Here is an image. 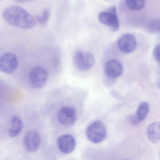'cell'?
Here are the masks:
<instances>
[{"label":"cell","instance_id":"e0dca14e","mask_svg":"<svg viewBox=\"0 0 160 160\" xmlns=\"http://www.w3.org/2000/svg\"><path fill=\"white\" fill-rule=\"evenodd\" d=\"M49 17L50 10L48 8H46L40 16L37 17V21L40 25H45L48 22Z\"/></svg>","mask_w":160,"mask_h":160},{"label":"cell","instance_id":"7a4b0ae2","mask_svg":"<svg viewBox=\"0 0 160 160\" xmlns=\"http://www.w3.org/2000/svg\"><path fill=\"white\" fill-rule=\"evenodd\" d=\"M86 135L91 142L99 143L105 140L107 136V130L101 121L97 120L88 125L87 128Z\"/></svg>","mask_w":160,"mask_h":160},{"label":"cell","instance_id":"6da1fadb","mask_svg":"<svg viewBox=\"0 0 160 160\" xmlns=\"http://www.w3.org/2000/svg\"><path fill=\"white\" fill-rule=\"evenodd\" d=\"M4 19L10 25L23 29H31L35 26L33 17L24 8L16 6L6 8L2 14Z\"/></svg>","mask_w":160,"mask_h":160},{"label":"cell","instance_id":"7402d4cb","mask_svg":"<svg viewBox=\"0 0 160 160\" xmlns=\"http://www.w3.org/2000/svg\"></svg>","mask_w":160,"mask_h":160},{"label":"cell","instance_id":"4fadbf2b","mask_svg":"<svg viewBox=\"0 0 160 160\" xmlns=\"http://www.w3.org/2000/svg\"><path fill=\"white\" fill-rule=\"evenodd\" d=\"M148 137L154 143H157L160 140V122H155L149 125L147 130Z\"/></svg>","mask_w":160,"mask_h":160},{"label":"cell","instance_id":"2e32d148","mask_svg":"<svg viewBox=\"0 0 160 160\" xmlns=\"http://www.w3.org/2000/svg\"><path fill=\"white\" fill-rule=\"evenodd\" d=\"M147 29L150 32L160 33V19L154 18L150 20L148 23Z\"/></svg>","mask_w":160,"mask_h":160},{"label":"cell","instance_id":"7c38bea8","mask_svg":"<svg viewBox=\"0 0 160 160\" xmlns=\"http://www.w3.org/2000/svg\"><path fill=\"white\" fill-rule=\"evenodd\" d=\"M23 128V123L18 117L14 116L11 118L8 129V133L10 137L18 136Z\"/></svg>","mask_w":160,"mask_h":160},{"label":"cell","instance_id":"8992f818","mask_svg":"<svg viewBox=\"0 0 160 160\" xmlns=\"http://www.w3.org/2000/svg\"><path fill=\"white\" fill-rule=\"evenodd\" d=\"M18 65L17 56L7 52L0 57V70L6 74H11L17 69Z\"/></svg>","mask_w":160,"mask_h":160},{"label":"cell","instance_id":"30bf717a","mask_svg":"<svg viewBox=\"0 0 160 160\" xmlns=\"http://www.w3.org/2000/svg\"><path fill=\"white\" fill-rule=\"evenodd\" d=\"M41 142V137L36 131L31 130L27 132L24 138V146L28 152H33L38 149Z\"/></svg>","mask_w":160,"mask_h":160},{"label":"cell","instance_id":"3957f363","mask_svg":"<svg viewBox=\"0 0 160 160\" xmlns=\"http://www.w3.org/2000/svg\"><path fill=\"white\" fill-rule=\"evenodd\" d=\"M74 63L78 69L82 71L90 70L95 64L94 55L89 52H76L73 58Z\"/></svg>","mask_w":160,"mask_h":160},{"label":"cell","instance_id":"ffe728a7","mask_svg":"<svg viewBox=\"0 0 160 160\" xmlns=\"http://www.w3.org/2000/svg\"><path fill=\"white\" fill-rule=\"evenodd\" d=\"M31 1H32V0H15V2L18 3H23Z\"/></svg>","mask_w":160,"mask_h":160},{"label":"cell","instance_id":"52a82bcc","mask_svg":"<svg viewBox=\"0 0 160 160\" xmlns=\"http://www.w3.org/2000/svg\"><path fill=\"white\" fill-rule=\"evenodd\" d=\"M118 47L121 52L130 53L133 52L137 47V41L135 37L131 34L122 35L118 41Z\"/></svg>","mask_w":160,"mask_h":160},{"label":"cell","instance_id":"8fae6325","mask_svg":"<svg viewBox=\"0 0 160 160\" xmlns=\"http://www.w3.org/2000/svg\"><path fill=\"white\" fill-rule=\"evenodd\" d=\"M57 144L60 151L65 154L71 153L76 147V140L70 134H65L59 137Z\"/></svg>","mask_w":160,"mask_h":160},{"label":"cell","instance_id":"44dd1931","mask_svg":"<svg viewBox=\"0 0 160 160\" xmlns=\"http://www.w3.org/2000/svg\"><path fill=\"white\" fill-rule=\"evenodd\" d=\"M157 84L158 87L160 88V73L158 79V81H157Z\"/></svg>","mask_w":160,"mask_h":160},{"label":"cell","instance_id":"9c48e42d","mask_svg":"<svg viewBox=\"0 0 160 160\" xmlns=\"http://www.w3.org/2000/svg\"><path fill=\"white\" fill-rule=\"evenodd\" d=\"M123 66L119 61L112 59L106 62L104 66L105 75L110 79H116L120 77L123 72Z\"/></svg>","mask_w":160,"mask_h":160},{"label":"cell","instance_id":"5bb4252c","mask_svg":"<svg viewBox=\"0 0 160 160\" xmlns=\"http://www.w3.org/2000/svg\"><path fill=\"white\" fill-rule=\"evenodd\" d=\"M149 111V105L148 102H143L139 104L136 113L134 115L139 123L145 120Z\"/></svg>","mask_w":160,"mask_h":160},{"label":"cell","instance_id":"d6986e66","mask_svg":"<svg viewBox=\"0 0 160 160\" xmlns=\"http://www.w3.org/2000/svg\"><path fill=\"white\" fill-rule=\"evenodd\" d=\"M129 121L133 125H138V124H140V123L137 120V118H136L134 115H131L129 117Z\"/></svg>","mask_w":160,"mask_h":160},{"label":"cell","instance_id":"277c9868","mask_svg":"<svg viewBox=\"0 0 160 160\" xmlns=\"http://www.w3.org/2000/svg\"><path fill=\"white\" fill-rule=\"evenodd\" d=\"M100 22L108 26L112 31L116 32L119 28V22L115 7L112 6L106 11H102L98 15Z\"/></svg>","mask_w":160,"mask_h":160},{"label":"cell","instance_id":"9a60e30c","mask_svg":"<svg viewBox=\"0 0 160 160\" xmlns=\"http://www.w3.org/2000/svg\"><path fill=\"white\" fill-rule=\"evenodd\" d=\"M126 5L130 10H141L145 6V0H125Z\"/></svg>","mask_w":160,"mask_h":160},{"label":"cell","instance_id":"5b68a950","mask_svg":"<svg viewBox=\"0 0 160 160\" xmlns=\"http://www.w3.org/2000/svg\"><path fill=\"white\" fill-rule=\"evenodd\" d=\"M48 75L47 70L41 67H36L30 71L29 79L30 84L34 88H40L46 84Z\"/></svg>","mask_w":160,"mask_h":160},{"label":"cell","instance_id":"ac0fdd59","mask_svg":"<svg viewBox=\"0 0 160 160\" xmlns=\"http://www.w3.org/2000/svg\"><path fill=\"white\" fill-rule=\"evenodd\" d=\"M153 55L156 61L160 63V44L155 47L153 52Z\"/></svg>","mask_w":160,"mask_h":160},{"label":"cell","instance_id":"ba28073f","mask_svg":"<svg viewBox=\"0 0 160 160\" xmlns=\"http://www.w3.org/2000/svg\"><path fill=\"white\" fill-rule=\"evenodd\" d=\"M58 118L59 122L63 126H72L77 120L76 110L71 107H63L59 111Z\"/></svg>","mask_w":160,"mask_h":160}]
</instances>
